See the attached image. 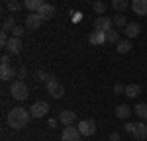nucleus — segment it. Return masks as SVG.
<instances>
[{"mask_svg": "<svg viewBox=\"0 0 147 141\" xmlns=\"http://www.w3.org/2000/svg\"><path fill=\"white\" fill-rule=\"evenodd\" d=\"M30 116L32 114H28V110L26 108H12L10 112H8V126L12 129H22L28 126V122H30Z\"/></svg>", "mask_w": 147, "mask_h": 141, "instance_id": "f257e3e1", "label": "nucleus"}, {"mask_svg": "<svg viewBox=\"0 0 147 141\" xmlns=\"http://www.w3.org/2000/svg\"><path fill=\"white\" fill-rule=\"evenodd\" d=\"M10 94L14 100H26L28 98V94H30V88H28V84L24 81H12V86H10Z\"/></svg>", "mask_w": 147, "mask_h": 141, "instance_id": "f03ea898", "label": "nucleus"}, {"mask_svg": "<svg viewBox=\"0 0 147 141\" xmlns=\"http://www.w3.org/2000/svg\"><path fill=\"white\" fill-rule=\"evenodd\" d=\"M47 112H49V104H47V102H43V100L34 102V104H32V108H30L32 117H43V116H47Z\"/></svg>", "mask_w": 147, "mask_h": 141, "instance_id": "7ed1b4c3", "label": "nucleus"}, {"mask_svg": "<svg viewBox=\"0 0 147 141\" xmlns=\"http://www.w3.org/2000/svg\"><path fill=\"white\" fill-rule=\"evenodd\" d=\"M80 137H82V133L75 126H67L61 133V141H80Z\"/></svg>", "mask_w": 147, "mask_h": 141, "instance_id": "20e7f679", "label": "nucleus"}, {"mask_svg": "<svg viewBox=\"0 0 147 141\" xmlns=\"http://www.w3.org/2000/svg\"><path fill=\"white\" fill-rule=\"evenodd\" d=\"M79 131L82 133V137H90V135H94L96 133V124L92 122V120H82V122H79Z\"/></svg>", "mask_w": 147, "mask_h": 141, "instance_id": "39448f33", "label": "nucleus"}, {"mask_svg": "<svg viewBox=\"0 0 147 141\" xmlns=\"http://www.w3.org/2000/svg\"><path fill=\"white\" fill-rule=\"evenodd\" d=\"M112 23H114V20H110L108 16H98V18L94 20V30L106 34L108 30H112Z\"/></svg>", "mask_w": 147, "mask_h": 141, "instance_id": "423d86ee", "label": "nucleus"}, {"mask_svg": "<svg viewBox=\"0 0 147 141\" xmlns=\"http://www.w3.org/2000/svg\"><path fill=\"white\" fill-rule=\"evenodd\" d=\"M45 88H47V92L51 94L53 98H63V96H65V88H63V84H59L57 81L47 82Z\"/></svg>", "mask_w": 147, "mask_h": 141, "instance_id": "0eeeda50", "label": "nucleus"}, {"mask_svg": "<svg viewBox=\"0 0 147 141\" xmlns=\"http://www.w3.org/2000/svg\"><path fill=\"white\" fill-rule=\"evenodd\" d=\"M41 22H43V18H41L37 12H30V14L26 16V28H28V30H37V28L41 26Z\"/></svg>", "mask_w": 147, "mask_h": 141, "instance_id": "6e6552de", "label": "nucleus"}, {"mask_svg": "<svg viewBox=\"0 0 147 141\" xmlns=\"http://www.w3.org/2000/svg\"><path fill=\"white\" fill-rule=\"evenodd\" d=\"M124 34L127 39H134V37H137V35L141 34V26L137 22H127V26L124 28Z\"/></svg>", "mask_w": 147, "mask_h": 141, "instance_id": "1a4fd4ad", "label": "nucleus"}, {"mask_svg": "<svg viewBox=\"0 0 147 141\" xmlns=\"http://www.w3.org/2000/svg\"><path fill=\"white\" fill-rule=\"evenodd\" d=\"M75 120H77V114L75 112H71V110H63L61 114H59V122L67 128V126H75Z\"/></svg>", "mask_w": 147, "mask_h": 141, "instance_id": "9d476101", "label": "nucleus"}, {"mask_svg": "<svg viewBox=\"0 0 147 141\" xmlns=\"http://www.w3.org/2000/svg\"><path fill=\"white\" fill-rule=\"evenodd\" d=\"M22 47H24L22 39H20V37H14V35H12L10 39H8V45H6V49L10 51L12 55H18V53L22 51Z\"/></svg>", "mask_w": 147, "mask_h": 141, "instance_id": "9b49d317", "label": "nucleus"}, {"mask_svg": "<svg viewBox=\"0 0 147 141\" xmlns=\"http://www.w3.org/2000/svg\"><path fill=\"white\" fill-rule=\"evenodd\" d=\"M37 14H39L43 20H53V18H55V6H51V4L45 2V4L37 10Z\"/></svg>", "mask_w": 147, "mask_h": 141, "instance_id": "f8f14e48", "label": "nucleus"}, {"mask_svg": "<svg viewBox=\"0 0 147 141\" xmlns=\"http://www.w3.org/2000/svg\"><path fill=\"white\" fill-rule=\"evenodd\" d=\"M131 10L139 16H147V0H131Z\"/></svg>", "mask_w": 147, "mask_h": 141, "instance_id": "ddd939ff", "label": "nucleus"}, {"mask_svg": "<svg viewBox=\"0 0 147 141\" xmlns=\"http://www.w3.org/2000/svg\"><path fill=\"white\" fill-rule=\"evenodd\" d=\"M134 137H136V139H139V141L147 139V124H145V122H137V124H136Z\"/></svg>", "mask_w": 147, "mask_h": 141, "instance_id": "4468645a", "label": "nucleus"}, {"mask_svg": "<svg viewBox=\"0 0 147 141\" xmlns=\"http://www.w3.org/2000/svg\"><path fill=\"white\" fill-rule=\"evenodd\" d=\"M88 41H90L92 45H102V43H106V34L104 32H92L90 35H88Z\"/></svg>", "mask_w": 147, "mask_h": 141, "instance_id": "2eb2a0df", "label": "nucleus"}, {"mask_svg": "<svg viewBox=\"0 0 147 141\" xmlns=\"http://www.w3.org/2000/svg\"><path fill=\"white\" fill-rule=\"evenodd\" d=\"M16 75H18V73L12 69L10 65H2V67H0V79H2V81H12Z\"/></svg>", "mask_w": 147, "mask_h": 141, "instance_id": "dca6fc26", "label": "nucleus"}, {"mask_svg": "<svg viewBox=\"0 0 147 141\" xmlns=\"http://www.w3.org/2000/svg\"><path fill=\"white\" fill-rule=\"evenodd\" d=\"M124 94L127 98H137V96L141 94V86H139V84H125Z\"/></svg>", "mask_w": 147, "mask_h": 141, "instance_id": "f3484780", "label": "nucleus"}, {"mask_svg": "<svg viewBox=\"0 0 147 141\" xmlns=\"http://www.w3.org/2000/svg\"><path fill=\"white\" fill-rule=\"evenodd\" d=\"M43 4H45V0H26L24 2V8H28L30 12H37Z\"/></svg>", "mask_w": 147, "mask_h": 141, "instance_id": "a211bd4d", "label": "nucleus"}, {"mask_svg": "<svg viewBox=\"0 0 147 141\" xmlns=\"http://www.w3.org/2000/svg\"><path fill=\"white\" fill-rule=\"evenodd\" d=\"M134 112H136L137 117H141V122H147V104H145V102H139V104H136Z\"/></svg>", "mask_w": 147, "mask_h": 141, "instance_id": "6ab92c4d", "label": "nucleus"}, {"mask_svg": "<svg viewBox=\"0 0 147 141\" xmlns=\"http://www.w3.org/2000/svg\"><path fill=\"white\" fill-rule=\"evenodd\" d=\"M129 114H131V108H129L127 104H120L118 108H116V117H120V120L129 117Z\"/></svg>", "mask_w": 147, "mask_h": 141, "instance_id": "aec40b11", "label": "nucleus"}, {"mask_svg": "<svg viewBox=\"0 0 147 141\" xmlns=\"http://www.w3.org/2000/svg\"><path fill=\"white\" fill-rule=\"evenodd\" d=\"M116 49H118V53H127V51H131V41L129 39H120L116 43Z\"/></svg>", "mask_w": 147, "mask_h": 141, "instance_id": "412c9836", "label": "nucleus"}, {"mask_svg": "<svg viewBox=\"0 0 147 141\" xmlns=\"http://www.w3.org/2000/svg\"><path fill=\"white\" fill-rule=\"evenodd\" d=\"M35 79H37V81H41V82H51V81H55V77H53V75H49V73H45V70H37V73H35Z\"/></svg>", "mask_w": 147, "mask_h": 141, "instance_id": "4be33fe9", "label": "nucleus"}, {"mask_svg": "<svg viewBox=\"0 0 147 141\" xmlns=\"http://www.w3.org/2000/svg\"><path fill=\"white\" fill-rule=\"evenodd\" d=\"M106 41H108V43H118V41H120V34H118L116 30H108V32H106Z\"/></svg>", "mask_w": 147, "mask_h": 141, "instance_id": "5701e85b", "label": "nucleus"}, {"mask_svg": "<svg viewBox=\"0 0 147 141\" xmlns=\"http://www.w3.org/2000/svg\"><path fill=\"white\" fill-rule=\"evenodd\" d=\"M127 0H112V8H116V10H120V12H124L125 8H127Z\"/></svg>", "mask_w": 147, "mask_h": 141, "instance_id": "b1692460", "label": "nucleus"}, {"mask_svg": "<svg viewBox=\"0 0 147 141\" xmlns=\"http://www.w3.org/2000/svg\"><path fill=\"white\" fill-rule=\"evenodd\" d=\"M14 28H16V20H14V18H6L4 23H2V32H10Z\"/></svg>", "mask_w": 147, "mask_h": 141, "instance_id": "393cba45", "label": "nucleus"}, {"mask_svg": "<svg viewBox=\"0 0 147 141\" xmlns=\"http://www.w3.org/2000/svg\"><path fill=\"white\" fill-rule=\"evenodd\" d=\"M92 10L96 12L98 16H104V12H106V4H104V2H98V0H96V2H94V8H92Z\"/></svg>", "mask_w": 147, "mask_h": 141, "instance_id": "a878e982", "label": "nucleus"}, {"mask_svg": "<svg viewBox=\"0 0 147 141\" xmlns=\"http://www.w3.org/2000/svg\"><path fill=\"white\" fill-rule=\"evenodd\" d=\"M114 23H116L118 28H125V26H127V20H125L124 14H118V16L114 18Z\"/></svg>", "mask_w": 147, "mask_h": 141, "instance_id": "bb28decb", "label": "nucleus"}, {"mask_svg": "<svg viewBox=\"0 0 147 141\" xmlns=\"http://www.w3.org/2000/svg\"><path fill=\"white\" fill-rule=\"evenodd\" d=\"M24 30H26V28H24V26H16V28H14V30H12V35H14V37H22Z\"/></svg>", "mask_w": 147, "mask_h": 141, "instance_id": "cd10ccee", "label": "nucleus"}, {"mask_svg": "<svg viewBox=\"0 0 147 141\" xmlns=\"http://www.w3.org/2000/svg\"><path fill=\"white\" fill-rule=\"evenodd\" d=\"M8 8H10L12 12H18V10H22L24 6L20 4V2H8Z\"/></svg>", "mask_w": 147, "mask_h": 141, "instance_id": "c85d7f7f", "label": "nucleus"}, {"mask_svg": "<svg viewBox=\"0 0 147 141\" xmlns=\"http://www.w3.org/2000/svg\"><path fill=\"white\" fill-rule=\"evenodd\" d=\"M8 39H10V37H8V32H2V34H0V43L4 47L8 45Z\"/></svg>", "mask_w": 147, "mask_h": 141, "instance_id": "c756f323", "label": "nucleus"}, {"mask_svg": "<svg viewBox=\"0 0 147 141\" xmlns=\"http://www.w3.org/2000/svg\"><path fill=\"white\" fill-rule=\"evenodd\" d=\"M124 129L127 131V133H134V131H136V124H134V122H127V124L124 126Z\"/></svg>", "mask_w": 147, "mask_h": 141, "instance_id": "7c9ffc66", "label": "nucleus"}, {"mask_svg": "<svg viewBox=\"0 0 147 141\" xmlns=\"http://www.w3.org/2000/svg\"><path fill=\"white\" fill-rule=\"evenodd\" d=\"M26 75H28V70L24 69V67H22V69H18V79H20V81H24V79H26Z\"/></svg>", "mask_w": 147, "mask_h": 141, "instance_id": "2f4dec72", "label": "nucleus"}, {"mask_svg": "<svg viewBox=\"0 0 147 141\" xmlns=\"http://www.w3.org/2000/svg\"><path fill=\"white\" fill-rule=\"evenodd\" d=\"M125 90V86H122V84H114V92L116 94H122Z\"/></svg>", "mask_w": 147, "mask_h": 141, "instance_id": "473e14b6", "label": "nucleus"}, {"mask_svg": "<svg viewBox=\"0 0 147 141\" xmlns=\"http://www.w3.org/2000/svg\"><path fill=\"white\" fill-rule=\"evenodd\" d=\"M110 141H120V133H118V131L110 133Z\"/></svg>", "mask_w": 147, "mask_h": 141, "instance_id": "72a5a7b5", "label": "nucleus"}, {"mask_svg": "<svg viewBox=\"0 0 147 141\" xmlns=\"http://www.w3.org/2000/svg\"><path fill=\"white\" fill-rule=\"evenodd\" d=\"M2 65H10V55H2Z\"/></svg>", "mask_w": 147, "mask_h": 141, "instance_id": "f704fd0d", "label": "nucleus"}, {"mask_svg": "<svg viewBox=\"0 0 147 141\" xmlns=\"http://www.w3.org/2000/svg\"><path fill=\"white\" fill-rule=\"evenodd\" d=\"M6 2H18V0H6Z\"/></svg>", "mask_w": 147, "mask_h": 141, "instance_id": "c9c22d12", "label": "nucleus"}, {"mask_svg": "<svg viewBox=\"0 0 147 141\" xmlns=\"http://www.w3.org/2000/svg\"><path fill=\"white\" fill-rule=\"evenodd\" d=\"M88 2H96V0H88Z\"/></svg>", "mask_w": 147, "mask_h": 141, "instance_id": "e433bc0d", "label": "nucleus"}]
</instances>
